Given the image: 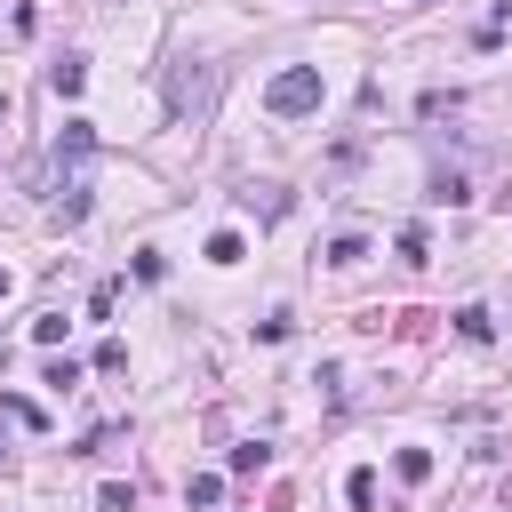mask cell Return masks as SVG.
Here are the masks:
<instances>
[{"mask_svg": "<svg viewBox=\"0 0 512 512\" xmlns=\"http://www.w3.org/2000/svg\"><path fill=\"white\" fill-rule=\"evenodd\" d=\"M48 88H56V96H80V88H88V64H80V56H56V64H48Z\"/></svg>", "mask_w": 512, "mask_h": 512, "instance_id": "3957f363", "label": "cell"}, {"mask_svg": "<svg viewBox=\"0 0 512 512\" xmlns=\"http://www.w3.org/2000/svg\"><path fill=\"white\" fill-rule=\"evenodd\" d=\"M264 104H272L280 120H304V112H320V72H312V64H288V72H272Z\"/></svg>", "mask_w": 512, "mask_h": 512, "instance_id": "6da1fadb", "label": "cell"}, {"mask_svg": "<svg viewBox=\"0 0 512 512\" xmlns=\"http://www.w3.org/2000/svg\"><path fill=\"white\" fill-rule=\"evenodd\" d=\"M88 216V184H64V200H56V224H80Z\"/></svg>", "mask_w": 512, "mask_h": 512, "instance_id": "ba28073f", "label": "cell"}, {"mask_svg": "<svg viewBox=\"0 0 512 512\" xmlns=\"http://www.w3.org/2000/svg\"><path fill=\"white\" fill-rule=\"evenodd\" d=\"M456 336H464V344H488V336H496V320H488L480 304H464V312H456Z\"/></svg>", "mask_w": 512, "mask_h": 512, "instance_id": "8992f818", "label": "cell"}, {"mask_svg": "<svg viewBox=\"0 0 512 512\" xmlns=\"http://www.w3.org/2000/svg\"><path fill=\"white\" fill-rule=\"evenodd\" d=\"M88 152H96L88 120H64V136H56V160H88Z\"/></svg>", "mask_w": 512, "mask_h": 512, "instance_id": "5b68a950", "label": "cell"}, {"mask_svg": "<svg viewBox=\"0 0 512 512\" xmlns=\"http://www.w3.org/2000/svg\"><path fill=\"white\" fill-rule=\"evenodd\" d=\"M360 256H368V240H360V232H344V240L328 248V264H360Z\"/></svg>", "mask_w": 512, "mask_h": 512, "instance_id": "8fae6325", "label": "cell"}, {"mask_svg": "<svg viewBox=\"0 0 512 512\" xmlns=\"http://www.w3.org/2000/svg\"><path fill=\"white\" fill-rule=\"evenodd\" d=\"M392 472H400L408 488H416V480H432V448H400V456H392Z\"/></svg>", "mask_w": 512, "mask_h": 512, "instance_id": "52a82bcc", "label": "cell"}, {"mask_svg": "<svg viewBox=\"0 0 512 512\" xmlns=\"http://www.w3.org/2000/svg\"><path fill=\"white\" fill-rule=\"evenodd\" d=\"M240 208H248V216H280L288 192H280V184H240Z\"/></svg>", "mask_w": 512, "mask_h": 512, "instance_id": "277c9868", "label": "cell"}, {"mask_svg": "<svg viewBox=\"0 0 512 512\" xmlns=\"http://www.w3.org/2000/svg\"><path fill=\"white\" fill-rule=\"evenodd\" d=\"M264 464H272L264 440H240V448H232V472H264Z\"/></svg>", "mask_w": 512, "mask_h": 512, "instance_id": "9c48e42d", "label": "cell"}, {"mask_svg": "<svg viewBox=\"0 0 512 512\" xmlns=\"http://www.w3.org/2000/svg\"><path fill=\"white\" fill-rule=\"evenodd\" d=\"M0 296H8V272H0Z\"/></svg>", "mask_w": 512, "mask_h": 512, "instance_id": "5bb4252c", "label": "cell"}, {"mask_svg": "<svg viewBox=\"0 0 512 512\" xmlns=\"http://www.w3.org/2000/svg\"><path fill=\"white\" fill-rule=\"evenodd\" d=\"M32 344H64V312H40L32 320Z\"/></svg>", "mask_w": 512, "mask_h": 512, "instance_id": "7c38bea8", "label": "cell"}, {"mask_svg": "<svg viewBox=\"0 0 512 512\" xmlns=\"http://www.w3.org/2000/svg\"><path fill=\"white\" fill-rule=\"evenodd\" d=\"M208 264H240V232H216L208 240Z\"/></svg>", "mask_w": 512, "mask_h": 512, "instance_id": "30bf717a", "label": "cell"}, {"mask_svg": "<svg viewBox=\"0 0 512 512\" xmlns=\"http://www.w3.org/2000/svg\"><path fill=\"white\" fill-rule=\"evenodd\" d=\"M344 488H352V504H360V512H368V504H376V472H368V464H360V472H352V480H344Z\"/></svg>", "mask_w": 512, "mask_h": 512, "instance_id": "4fadbf2b", "label": "cell"}, {"mask_svg": "<svg viewBox=\"0 0 512 512\" xmlns=\"http://www.w3.org/2000/svg\"><path fill=\"white\" fill-rule=\"evenodd\" d=\"M208 96V72H192V64H176V80H168V112H192Z\"/></svg>", "mask_w": 512, "mask_h": 512, "instance_id": "7a4b0ae2", "label": "cell"}]
</instances>
